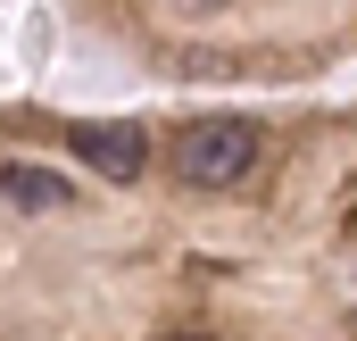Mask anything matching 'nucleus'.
I'll use <instances>...</instances> for the list:
<instances>
[{
	"label": "nucleus",
	"mask_w": 357,
	"mask_h": 341,
	"mask_svg": "<svg viewBox=\"0 0 357 341\" xmlns=\"http://www.w3.org/2000/svg\"><path fill=\"white\" fill-rule=\"evenodd\" d=\"M250 159H258L250 117H199V125L183 133V150H175V167H183L191 191H225V183H241Z\"/></svg>",
	"instance_id": "nucleus-1"
},
{
	"label": "nucleus",
	"mask_w": 357,
	"mask_h": 341,
	"mask_svg": "<svg viewBox=\"0 0 357 341\" xmlns=\"http://www.w3.org/2000/svg\"><path fill=\"white\" fill-rule=\"evenodd\" d=\"M67 150H75L84 167L116 175V183H133V175L150 167V133H142V125H67Z\"/></svg>",
	"instance_id": "nucleus-2"
},
{
	"label": "nucleus",
	"mask_w": 357,
	"mask_h": 341,
	"mask_svg": "<svg viewBox=\"0 0 357 341\" xmlns=\"http://www.w3.org/2000/svg\"><path fill=\"white\" fill-rule=\"evenodd\" d=\"M0 200H17L33 217H59L75 191H67V175H50V167H0Z\"/></svg>",
	"instance_id": "nucleus-3"
},
{
	"label": "nucleus",
	"mask_w": 357,
	"mask_h": 341,
	"mask_svg": "<svg viewBox=\"0 0 357 341\" xmlns=\"http://www.w3.org/2000/svg\"><path fill=\"white\" fill-rule=\"evenodd\" d=\"M183 8H225V0H183Z\"/></svg>",
	"instance_id": "nucleus-4"
},
{
	"label": "nucleus",
	"mask_w": 357,
	"mask_h": 341,
	"mask_svg": "<svg viewBox=\"0 0 357 341\" xmlns=\"http://www.w3.org/2000/svg\"><path fill=\"white\" fill-rule=\"evenodd\" d=\"M167 341H208V333H167Z\"/></svg>",
	"instance_id": "nucleus-5"
}]
</instances>
